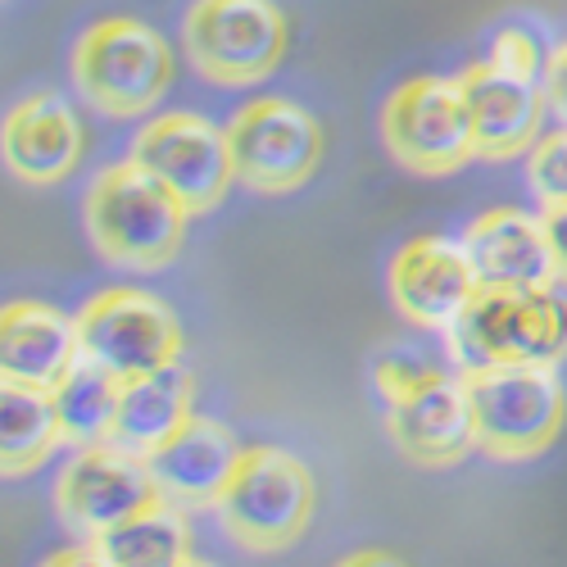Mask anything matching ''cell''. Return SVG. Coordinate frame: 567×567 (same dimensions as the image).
I'll use <instances>...</instances> for the list:
<instances>
[{"instance_id":"obj_6","label":"cell","mask_w":567,"mask_h":567,"mask_svg":"<svg viewBox=\"0 0 567 567\" xmlns=\"http://www.w3.org/2000/svg\"><path fill=\"white\" fill-rule=\"evenodd\" d=\"M182 41L200 78L218 86H250L287 55V14L272 0H196Z\"/></svg>"},{"instance_id":"obj_9","label":"cell","mask_w":567,"mask_h":567,"mask_svg":"<svg viewBox=\"0 0 567 567\" xmlns=\"http://www.w3.org/2000/svg\"><path fill=\"white\" fill-rule=\"evenodd\" d=\"M78 341H82V359L110 368L123 382L182 359V327L173 309L151 291H132V287L91 300L78 313Z\"/></svg>"},{"instance_id":"obj_15","label":"cell","mask_w":567,"mask_h":567,"mask_svg":"<svg viewBox=\"0 0 567 567\" xmlns=\"http://www.w3.org/2000/svg\"><path fill=\"white\" fill-rule=\"evenodd\" d=\"M78 359H82L78 318L37 300L6 305V313H0V382L55 391L78 368Z\"/></svg>"},{"instance_id":"obj_23","label":"cell","mask_w":567,"mask_h":567,"mask_svg":"<svg viewBox=\"0 0 567 567\" xmlns=\"http://www.w3.org/2000/svg\"><path fill=\"white\" fill-rule=\"evenodd\" d=\"M441 377H450V372L427 363V359H417V354H409V350H391V354H382L372 363V382H377V391H382L386 404L409 400L413 391L441 382Z\"/></svg>"},{"instance_id":"obj_26","label":"cell","mask_w":567,"mask_h":567,"mask_svg":"<svg viewBox=\"0 0 567 567\" xmlns=\"http://www.w3.org/2000/svg\"><path fill=\"white\" fill-rule=\"evenodd\" d=\"M545 101H549V114L567 127V45L549 55V69H545Z\"/></svg>"},{"instance_id":"obj_19","label":"cell","mask_w":567,"mask_h":567,"mask_svg":"<svg viewBox=\"0 0 567 567\" xmlns=\"http://www.w3.org/2000/svg\"><path fill=\"white\" fill-rule=\"evenodd\" d=\"M192 417V372L177 363H164L146 377H132L123 382V400H118V422H114V445L151 458L182 422Z\"/></svg>"},{"instance_id":"obj_21","label":"cell","mask_w":567,"mask_h":567,"mask_svg":"<svg viewBox=\"0 0 567 567\" xmlns=\"http://www.w3.org/2000/svg\"><path fill=\"white\" fill-rule=\"evenodd\" d=\"M91 554L110 567H177L192 563V532L173 499H159L155 508L127 517L114 532L91 536Z\"/></svg>"},{"instance_id":"obj_13","label":"cell","mask_w":567,"mask_h":567,"mask_svg":"<svg viewBox=\"0 0 567 567\" xmlns=\"http://www.w3.org/2000/svg\"><path fill=\"white\" fill-rule=\"evenodd\" d=\"M482 291V277L467 259L463 241H445V236H413L400 246L391 264V300L395 309L427 327V332H450L454 318L472 305Z\"/></svg>"},{"instance_id":"obj_25","label":"cell","mask_w":567,"mask_h":567,"mask_svg":"<svg viewBox=\"0 0 567 567\" xmlns=\"http://www.w3.org/2000/svg\"><path fill=\"white\" fill-rule=\"evenodd\" d=\"M491 60L508 73H523L532 82H545V69H549V55L540 51V41L527 32V28H504L491 45Z\"/></svg>"},{"instance_id":"obj_27","label":"cell","mask_w":567,"mask_h":567,"mask_svg":"<svg viewBox=\"0 0 567 567\" xmlns=\"http://www.w3.org/2000/svg\"><path fill=\"white\" fill-rule=\"evenodd\" d=\"M545 231H549V246H554V264H558V281H567V200L545 205L540 209Z\"/></svg>"},{"instance_id":"obj_28","label":"cell","mask_w":567,"mask_h":567,"mask_svg":"<svg viewBox=\"0 0 567 567\" xmlns=\"http://www.w3.org/2000/svg\"><path fill=\"white\" fill-rule=\"evenodd\" d=\"M350 563H395V554H377V549H359V554H350Z\"/></svg>"},{"instance_id":"obj_4","label":"cell","mask_w":567,"mask_h":567,"mask_svg":"<svg viewBox=\"0 0 567 567\" xmlns=\"http://www.w3.org/2000/svg\"><path fill=\"white\" fill-rule=\"evenodd\" d=\"M313 477L309 467L272 445H255L236 463L227 491L218 495V523L223 532L255 554H277L305 536L313 517Z\"/></svg>"},{"instance_id":"obj_10","label":"cell","mask_w":567,"mask_h":567,"mask_svg":"<svg viewBox=\"0 0 567 567\" xmlns=\"http://www.w3.org/2000/svg\"><path fill=\"white\" fill-rule=\"evenodd\" d=\"M55 499H60V517L69 523V532L91 540V536L114 532L136 513L155 508L164 491L141 454L114 441H101V445H78V454L60 472Z\"/></svg>"},{"instance_id":"obj_20","label":"cell","mask_w":567,"mask_h":567,"mask_svg":"<svg viewBox=\"0 0 567 567\" xmlns=\"http://www.w3.org/2000/svg\"><path fill=\"white\" fill-rule=\"evenodd\" d=\"M60 441H64V422L55 409V391L0 382V467L10 477L45 463Z\"/></svg>"},{"instance_id":"obj_7","label":"cell","mask_w":567,"mask_h":567,"mask_svg":"<svg viewBox=\"0 0 567 567\" xmlns=\"http://www.w3.org/2000/svg\"><path fill=\"white\" fill-rule=\"evenodd\" d=\"M382 136L386 151L422 177H445L477 159L458 78H413L395 86L382 110Z\"/></svg>"},{"instance_id":"obj_16","label":"cell","mask_w":567,"mask_h":567,"mask_svg":"<svg viewBox=\"0 0 567 567\" xmlns=\"http://www.w3.org/2000/svg\"><path fill=\"white\" fill-rule=\"evenodd\" d=\"M482 287H558L545 218L523 209H486L463 236Z\"/></svg>"},{"instance_id":"obj_11","label":"cell","mask_w":567,"mask_h":567,"mask_svg":"<svg viewBox=\"0 0 567 567\" xmlns=\"http://www.w3.org/2000/svg\"><path fill=\"white\" fill-rule=\"evenodd\" d=\"M132 159L146 173H155L192 214L214 209L236 182L227 127H214L200 114L151 118L132 141Z\"/></svg>"},{"instance_id":"obj_2","label":"cell","mask_w":567,"mask_h":567,"mask_svg":"<svg viewBox=\"0 0 567 567\" xmlns=\"http://www.w3.org/2000/svg\"><path fill=\"white\" fill-rule=\"evenodd\" d=\"M186 209L136 159L105 168L86 192V231L118 268H164L186 241Z\"/></svg>"},{"instance_id":"obj_18","label":"cell","mask_w":567,"mask_h":567,"mask_svg":"<svg viewBox=\"0 0 567 567\" xmlns=\"http://www.w3.org/2000/svg\"><path fill=\"white\" fill-rule=\"evenodd\" d=\"M0 151L19 182L51 186L64 182L82 159V123L60 96H28L6 114Z\"/></svg>"},{"instance_id":"obj_8","label":"cell","mask_w":567,"mask_h":567,"mask_svg":"<svg viewBox=\"0 0 567 567\" xmlns=\"http://www.w3.org/2000/svg\"><path fill=\"white\" fill-rule=\"evenodd\" d=\"M236 182L259 196H287L305 186L322 159V127L309 110L281 96L250 101L227 123Z\"/></svg>"},{"instance_id":"obj_24","label":"cell","mask_w":567,"mask_h":567,"mask_svg":"<svg viewBox=\"0 0 567 567\" xmlns=\"http://www.w3.org/2000/svg\"><path fill=\"white\" fill-rule=\"evenodd\" d=\"M532 186L540 205H558L567 200V127L549 132L536 141V155H532Z\"/></svg>"},{"instance_id":"obj_12","label":"cell","mask_w":567,"mask_h":567,"mask_svg":"<svg viewBox=\"0 0 567 567\" xmlns=\"http://www.w3.org/2000/svg\"><path fill=\"white\" fill-rule=\"evenodd\" d=\"M458 86H463L472 141H477V159H508L540 141V123L549 114L545 82L508 73L486 55L458 73Z\"/></svg>"},{"instance_id":"obj_3","label":"cell","mask_w":567,"mask_h":567,"mask_svg":"<svg viewBox=\"0 0 567 567\" xmlns=\"http://www.w3.org/2000/svg\"><path fill=\"white\" fill-rule=\"evenodd\" d=\"M73 82L110 118L151 114L173 82L168 41L141 19H96L73 45Z\"/></svg>"},{"instance_id":"obj_5","label":"cell","mask_w":567,"mask_h":567,"mask_svg":"<svg viewBox=\"0 0 567 567\" xmlns=\"http://www.w3.org/2000/svg\"><path fill=\"white\" fill-rule=\"evenodd\" d=\"M463 386L477 422V450L517 463L554 445L567 417V400L549 363H504L463 372Z\"/></svg>"},{"instance_id":"obj_1","label":"cell","mask_w":567,"mask_h":567,"mask_svg":"<svg viewBox=\"0 0 567 567\" xmlns=\"http://www.w3.org/2000/svg\"><path fill=\"white\" fill-rule=\"evenodd\" d=\"M458 372L504 363H558L567 354V300L554 287H482L445 332Z\"/></svg>"},{"instance_id":"obj_17","label":"cell","mask_w":567,"mask_h":567,"mask_svg":"<svg viewBox=\"0 0 567 567\" xmlns=\"http://www.w3.org/2000/svg\"><path fill=\"white\" fill-rule=\"evenodd\" d=\"M241 454L246 450L236 445V436L223 427V422L192 413L146 463L155 472L164 499H173V504H218L236 463H241Z\"/></svg>"},{"instance_id":"obj_22","label":"cell","mask_w":567,"mask_h":567,"mask_svg":"<svg viewBox=\"0 0 567 567\" xmlns=\"http://www.w3.org/2000/svg\"><path fill=\"white\" fill-rule=\"evenodd\" d=\"M118 400H123V377L110 368L78 359V368L55 386V409L64 422V441L69 445H101L114 436L118 422Z\"/></svg>"},{"instance_id":"obj_14","label":"cell","mask_w":567,"mask_h":567,"mask_svg":"<svg viewBox=\"0 0 567 567\" xmlns=\"http://www.w3.org/2000/svg\"><path fill=\"white\" fill-rule=\"evenodd\" d=\"M386 432L395 450L422 467H450L463 463L477 450V422H472V400L458 377H441V382L413 391L409 400L386 404Z\"/></svg>"}]
</instances>
